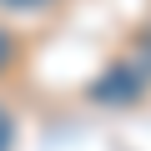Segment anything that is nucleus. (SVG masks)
<instances>
[{
  "instance_id": "f03ea898",
  "label": "nucleus",
  "mask_w": 151,
  "mask_h": 151,
  "mask_svg": "<svg viewBox=\"0 0 151 151\" xmlns=\"http://www.w3.org/2000/svg\"><path fill=\"white\" fill-rule=\"evenodd\" d=\"M10 146V121H5V111H0V151Z\"/></svg>"
},
{
  "instance_id": "f257e3e1",
  "label": "nucleus",
  "mask_w": 151,
  "mask_h": 151,
  "mask_svg": "<svg viewBox=\"0 0 151 151\" xmlns=\"http://www.w3.org/2000/svg\"><path fill=\"white\" fill-rule=\"evenodd\" d=\"M5 65H10V35L0 30V70H5Z\"/></svg>"
},
{
  "instance_id": "7ed1b4c3",
  "label": "nucleus",
  "mask_w": 151,
  "mask_h": 151,
  "mask_svg": "<svg viewBox=\"0 0 151 151\" xmlns=\"http://www.w3.org/2000/svg\"><path fill=\"white\" fill-rule=\"evenodd\" d=\"M5 5H35V0H5Z\"/></svg>"
}]
</instances>
